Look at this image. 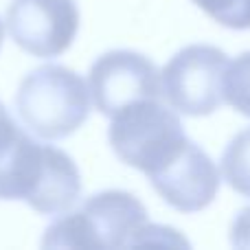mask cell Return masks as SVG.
I'll return each mask as SVG.
<instances>
[{
	"mask_svg": "<svg viewBox=\"0 0 250 250\" xmlns=\"http://www.w3.org/2000/svg\"><path fill=\"white\" fill-rule=\"evenodd\" d=\"M145 244H180L176 230L149 224L136 195L110 189L95 193L68 215L55 220L42 239L44 248H127Z\"/></svg>",
	"mask_w": 250,
	"mask_h": 250,
	"instance_id": "cell-1",
	"label": "cell"
},
{
	"mask_svg": "<svg viewBox=\"0 0 250 250\" xmlns=\"http://www.w3.org/2000/svg\"><path fill=\"white\" fill-rule=\"evenodd\" d=\"M79 193L82 176L75 160L24 132L0 160V200H22L42 215H62Z\"/></svg>",
	"mask_w": 250,
	"mask_h": 250,
	"instance_id": "cell-2",
	"label": "cell"
},
{
	"mask_svg": "<svg viewBox=\"0 0 250 250\" xmlns=\"http://www.w3.org/2000/svg\"><path fill=\"white\" fill-rule=\"evenodd\" d=\"M16 110L35 136L60 141L75 134L90 114V88L66 66H40L20 82Z\"/></svg>",
	"mask_w": 250,
	"mask_h": 250,
	"instance_id": "cell-3",
	"label": "cell"
},
{
	"mask_svg": "<svg viewBox=\"0 0 250 250\" xmlns=\"http://www.w3.org/2000/svg\"><path fill=\"white\" fill-rule=\"evenodd\" d=\"M108 141L119 160L147 178L169 163L189 141L180 119L160 99H145L112 117Z\"/></svg>",
	"mask_w": 250,
	"mask_h": 250,
	"instance_id": "cell-4",
	"label": "cell"
},
{
	"mask_svg": "<svg viewBox=\"0 0 250 250\" xmlns=\"http://www.w3.org/2000/svg\"><path fill=\"white\" fill-rule=\"evenodd\" d=\"M229 64V55L213 44L185 46L160 73L163 97L187 117H208L226 101Z\"/></svg>",
	"mask_w": 250,
	"mask_h": 250,
	"instance_id": "cell-5",
	"label": "cell"
},
{
	"mask_svg": "<svg viewBox=\"0 0 250 250\" xmlns=\"http://www.w3.org/2000/svg\"><path fill=\"white\" fill-rule=\"evenodd\" d=\"M90 95L104 117L112 119L123 108L163 97L156 64L136 51H108L90 68Z\"/></svg>",
	"mask_w": 250,
	"mask_h": 250,
	"instance_id": "cell-6",
	"label": "cell"
},
{
	"mask_svg": "<svg viewBox=\"0 0 250 250\" xmlns=\"http://www.w3.org/2000/svg\"><path fill=\"white\" fill-rule=\"evenodd\" d=\"M7 29L13 42L33 57H57L77 35V0H11Z\"/></svg>",
	"mask_w": 250,
	"mask_h": 250,
	"instance_id": "cell-7",
	"label": "cell"
},
{
	"mask_svg": "<svg viewBox=\"0 0 250 250\" xmlns=\"http://www.w3.org/2000/svg\"><path fill=\"white\" fill-rule=\"evenodd\" d=\"M149 182L176 211L198 213L215 200L220 191V171L211 156L189 138L165 167L151 173Z\"/></svg>",
	"mask_w": 250,
	"mask_h": 250,
	"instance_id": "cell-8",
	"label": "cell"
},
{
	"mask_svg": "<svg viewBox=\"0 0 250 250\" xmlns=\"http://www.w3.org/2000/svg\"><path fill=\"white\" fill-rule=\"evenodd\" d=\"M222 173L230 189L250 198V127L242 129L224 149Z\"/></svg>",
	"mask_w": 250,
	"mask_h": 250,
	"instance_id": "cell-9",
	"label": "cell"
},
{
	"mask_svg": "<svg viewBox=\"0 0 250 250\" xmlns=\"http://www.w3.org/2000/svg\"><path fill=\"white\" fill-rule=\"evenodd\" d=\"M226 104H230L239 114L250 119V51L242 53L229 64L224 86Z\"/></svg>",
	"mask_w": 250,
	"mask_h": 250,
	"instance_id": "cell-10",
	"label": "cell"
},
{
	"mask_svg": "<svg viewBox=\"0 0 250 250\" xmlns=\"http://www.w3.org/2000/svg\"><path fill=\"white\" fill-rule=\"evenodd\" d=\"M193 2L226 29H250V0H193Z\"/></svg>",
	"mask_w": 250,
	"mask_h": 250,
	"instance_id": "cell-11",
	"label": "cell"
},
{
	"mask_svg": "<svg viewBox=\"0 0 250 250\" xmlns=\"http://www.w3.org/2000/svg\"><path fill=\"white\" fill-rule=\"evenodd\" d=\"M22 136V129L16 125V121L11 119V114L7 112L2 104H0V160L9 154L16 141Z\"/></svg>",
	"mask_w": 250,
	"mask_h": 250,
	"instance_id": "cell-12",
	"label": "cell"
},
{
	"mask_svg": "<svg viewBox=\"0 0 250 250\" xmlns=\"http://www.w3.org/2000/svg\"><path fill=\"white\" fill-rule=\"evenodd\" d=\"M230 244L235 248H250V207L235 215L230 226Z\"/></svg>",
	"mask_w": 250,
	"mask_h": 250,
	"instance_id": "cell-13",
	"label": "cell"
},
{
	"mask_svg": "<svg viewBox=\"0 0 250 250\" xmlns=\"http://www.w3.org/2000/svg\"><path fill=\"white\" fill-rule=\"evenodd\" d=\"M0 46H2V22H0Z\"/></svg>",
	"mask_w": 250,
	"mask_h": 250,
	"instance_id": "cell-14",
	"label": "cell"
}]
</instances>
